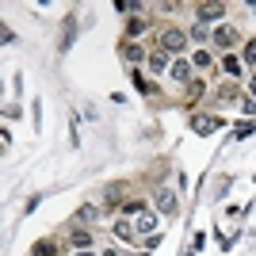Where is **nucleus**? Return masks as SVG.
<instances>
[{"label":"nucleus","instance_id":"obj_1","mask_svg":"<svg viewBox=\"0 0 256 256\" xmlns=\"http://www.w3.org/2000/svg\"><path fill=\"white\" fill-rule=\"evenodd\" d=\"M184 42H188L184 31H164V34H160V50H164V54H180Z\"/></svg>","mask_w":256,"mask_h":256},{"label":"nucleus","instance_id":"obj_2","mask_svg":"<svg viewBox=\"0 0 256 256\" xmlns=\"http://www.w3.org/2000/svg\"><path fill=\"white\" fill-rule=\"evenodd\" d=\"M222 16H226L222 4H203V8L195 12V20H199V23H214V20H222Z\"/></svg>","mask_w":256,"mask_h":256},{"label":"nucleus","instance_id":"obj_3","mask_svg":"<svg viewBox=\"0 0 256 256\" xmlns=\"http://www.w3.org/2000/svg\"><path fill=\"white\" fill-rule=\"evenodd\" d=\"M157 210H164V214H176V195H172L168 188H160V192H157Z\"/></svg>","mask_w":256,"mask_h":256},{"label":"nucleus","instance_id":"obj_4","mask_svg":"<svg viewBox=\"0 0 256 256\" xmlns=\"http://www.w3.org/2000/svg\"><path fill=\"white\" fill-rule=\"evenodd\" d=\"M192 126L199 130V134H210V130H218L222 122H218V118H199V115H195V118H192Z\"/></svg>","mask_w":256,"mask_h":256},{"label":"nucleus","instance_id":"obj_5","mask_svg":"<svg viewBox=\"0 0 256 256\" xmlns=\"http://www.w3.org/2000/svg\"><path fill=\"white\" fill-rule=\"evenodd\" d=\"M73 31H76V20L69 16V20H65V31H62V50H69V46H73Z\"/></svg>","mask_w":256,"mask_h":256},{"label":"nucleus","instance_id":"obj_6","mask_svg":"<svg viewBox=\"0 0 256 256\" xmlns=\"http://www.w3.org/2000/svg\"><path fill=\"white\" fill-rule=\"evenodd\" d=\"M73 245H76V252H84V248L92 245V234H88V230H73Z\"/></svg>","mask_w":256,"mask_h":256},{"label":"nucleus","instance_id":"obj_7","mask_svg":"<svg viewBox=\"0 0 256 256\" xmlns=\"http://www.w3.org/2000/svg\"><path fill=\"white\" fill-rule=\"evenodd\" d=\"M172 76H176V80H192V65H188V62H176V65H172Z\"/></svg>","mask_w":256,"mask_h":256},{"label":"nucleus","instance_id":"obj_8","mask_svg":"<svg viewBox=\"0 0 256 256\" xmlns=\"http://www.w3.org/2000/svg\"><path fill=\"white\" fill-rule=\"evenodd\" d=\"M153 226H157V222H153V214H138V234H150L153 237Z\"/></svg>","mask_w":256,"mask_h":256},{"label":"nucleus","instance_id":"obj_9","mask_svg":"<svg viewBox=\"0 0 256 256\" xmlns=\"http://www.w3.org/2000/svg\"><path fill=\"white\" fill-rule=\"evenodd\" d=\"M214 42H218V46H230V42H234V31H230V27H218V31H214Z\"/></svg>","mask_w":256,"mask_h":256},{"label":"nucleus","instance_id":"obj_10","mask_svg":"<svg viewBox=\"0 0 256 256\" xmlns=\"http://www.w3.org/2000/svg\"><path fill=\"white\" fill-rule=\"evenodd\" d=\"M222 69H226V73H230V76H237V73H241V62H237V58H230V54H226Z\"/></svg>","mask_w":256,"mask_h":256},{"label":"nucleus","instance_id":"obj_11","mask_svg":"<svg viewBox=\"0 0 256 256\" xmlns=\"http://www.w3.org/2000/svg\"><path fill=\"white\" fill-rule=\"evenodd\" d=\"M150 65L157 69V73H164V65H168V54H153V58H150Z\"/></svg>","mask_w":256,"mask_h":256},{"label":"nucleus","instance_id":"obj_12","mask_svg":"<svg viewBox=\"0 0 256 256\" xmlns=\"http://www.w3.org/2000/svg\"><path fill=\"white\" fill-rule=\"evenodd\" d=\"M115 234L122 237V241H126V237H134V230H130V222L122 218V222H115Z\"/></svg>","mask_w":256,"mask_h":256},{"label":"nucleus","instance_id":"obj_13","mask_svg":"<svg viewBox=\"0 0 256 256\" xmlns=\"http://www.w3.org/2000/svg\"><path fill=\"white\" fill-rule=\"evenodd\" d=\"M34 256H54V241H38V245H34Z\"/></svg>","mask_w":256,"mask_h":256},{"label":"nucleus","instance_id":"obj_14","mask_svg":"<svg viewBox=\"0 0 256 256\" xmlns=\"http://www.w3.org/2000/svg\"><path fill=\"white\" fill-rule=\"evenodd\" d=\"M76 218H80V222H92V218H96V206H80V210H76Z\"/></svg>","mask_w":256,"mask_h":256},{"label":"nucleus","instance_id":"obj_15","mask_svg":"<svg viewBox=\"0 0 256 256\" xmlns=\"http://www.w3.org/2000/svg\"><path fill=\"white\" fill-rule=\"evenodd\" d=\"M122 58H126V62H142V50H134V46H126V50H122Z\"/></svg>","mask_w":256,"mask_h":256},{"label":"nucleus","instance_id":"obj_16","mask_svg":"<svg viewBox=\"0 0 256 256\" xmlns=\"http://www.w3.org/2000/svg\"><path fill=\"white\" fill-rule=\"evenodd\" d=\"M245 62H252V65H256V42H248V50H245Z\"/></svg>","mask_w":256,"mask_h":256},{"label":"nucleus","instance_id":"obj_17","mask_svg":"<svg viewBox=\"0 0 256 256\" xmlns=\"http://www.w3.org/2000/svg\"><path fill=\"white\" fill-rule=\"evenodd\" d=\"M73 256H92V252H88V248H84V252H73Z\"/></svg>","mask_w":256,"mask_h":256}]
</instances>
